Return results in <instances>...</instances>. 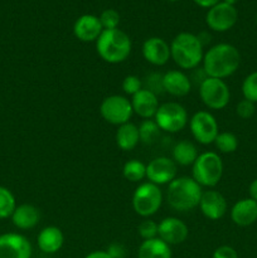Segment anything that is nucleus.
<instances>
[{
    "instance_id": "423d86ee",
    "label": "nucleus",
    "mask_w": 257,
    "mask_h": 258,
    "mask_svg": "<svg viewBox=\"0 0 257 258\" xmlns=\"http://www.w3.org/2000/svg\"><path fill=\"white\" fill-rule=\"evenodd\" d=\"M163 204V193L159 185L146 181L139 184L133 194V208L138 216L149 218L160 209Z\"/></svg>"
},
{
    "instance_id": "c9c22d12",
    "label": "nucleus",
    "mask_w": 257,
    "mask_h": 258,
    "mask_svg": "<svg viewBox=\"0 0 257 258\" xmlns=\"http://www.w3.org/2000/svg\"><path fill=\"white\" fill-rule=\"evenodd\" d=\"M212 258H238V253L236 249L231 246H219L214 249Z\"/></svg>"
},
{
    "instance_id": "473e14b6",
    "label": "nucleus",
    "mask_w": 257,
    "mask_h": 258,
    "mask_svg": "<svg viewBox=\"0 0 257 258\" xmlns=\"http://www.w3.org/2000/svg\"><path fill=\"white\" fill-rule=\"evenodd\" d=\"M144 88L143 81L138 77V76H126L122 81V90L126 95H130L133 97L135 93H138L139 91Z\"/></svg>"
},
{
    "instance_id": "393cba45",
    "label": "nucleus",
    "mask_w": 257,
    "mask_h": 258,
    "mask_svg": "<svg viewBox=\"0 0 257 258\" xmlns=\"http://www.w3.org/2000/svg\"><path fill=\"white\" fill-rule=\"evenodd\" d=\"M171 155H173V160L176 165L189 166L193 165L199 154L198 149L196 148V145L191 141L181 140L175 144L173 151H171Z\"/></svg>"
},
{
    "instance_id": "f704fd0d",
    "label": "nucleus",
    "mask_w": 257,
    "mask_h": 258,
    "mask_svg": "<svg viewBox=\"0 0 257 258\" xmlns=\"http://www.w3.org/2000/svg\"><path fill=\"white\" fill-rule=\"evenodd\" d=\"M254 112H256V106H254V103L251 102V101L243 98V100H241L237 103L236 113L239 117L243 118V120L251 118L252 116L254 115Z\"/></svg>"
},
{
    "instance_id": "a878e982",
    "label": "nucleus",
    "mask_w": 257,
    "mask_h": 258,
    "mask_svg": "<svg viewBox=\"0 0 257 258\" xmlns=\"http://www.w3.org/2000/svg\"><path fill=\"white\" fill-rule=\"evenodd\" d=\"M122 175L131 183H140L146 178V165L138 159H133L123 164Z\"/></svg>"
},
{
    "instance_id": "ea45409f",
    "label": "nucleus",
    "mask_w": 257,
    "mask_h": 258,
    "mask_svg": "<svg viewBox=\"0 0 257 258\" xmlns=\"http://www.w3.org/2000/svg\"><path fill=\"white\" fill-rule=\"evenodd\" d=\"M85 258H111L107 251H93L88 253Z\"/></svg>"
},
{
    "instance_id": "dca6fc26",
    "label": "nucleus",
    "mask_w": 257,
    "mask_h": 258,
    "mask_svg": "<svg viewBox=\"0 0 257 258\" xmlns=\"http://www.w3.org/2000/svg\"><path fill=\"white\" fill-rule=\"evenodd\" d=\"M143 57L146 62L156 67L166 64L171 58L170 44H168L163 38H148L143 44Z\"/></svg>"
},
{
    "instance_id": "6ab92c4d",
    "label": "nucleus",
    "mask_w": 257,
    "mask_h": 258,
    "mask_svg": "<svg viewBox=\"0 0 257 258\" xmlns=\"http://www.w3.org/2000/svg\"><path fill=\"white\" fill-rule=\"evenodd\" d=\"M164 92L174 97H184L191 90V81L188 76L179 70L168 71L163 75Z\"/></svg>"
},
{
    "instance_id": "cd10ccee",
    "label": "nucleus",
    "mask_w": 257,
    "mask_h": 258,
    "mask_svg": "<svg viewBox=\"0 0 257 258\" xmlns=\"http://www.w3.org/2000/svg\"><path fill=\"white\" fill-rule=\"evenodd\" d=\"M214 144H216V148L218 149L219 153L232 154L238 148V139L234 134L224 131V133H219L217 135Z\"/></svg>"
},
{
    "instance_id": "9b49d317",
    "label": "nucleus",
    "mask_w": 257,
    "mask_h": 258,
    "mask_svg": "<svg viewBox=\"0 0 257 258\" xmlns=\"http://www.w3.org/2000/svg\"><path fill=\"white\" fill-rule=\"evenodd\" d=\"M238 19V12L234 5H229L224 2L209 8L206 15V23L209 29L214 32H227L232 29Z\"/></svg>"
},
{
    "instance_id": "e433bc0d",
    "label": "nucleus",
    "mask_w": 257,
    "mask_h": 258,
    "mask_svg": "<svg viewBox=\"0 0 257 258\" xmlns=\"http://www.w3.org/2000/svg\"><path fill=\"white\" fill-rule=\"evenodd\" d=\"M107 253L110 254L111 258H125L126 257V248L123 244L118 243V242H113L107 247Z\"/></svg>"
},
{
    "instance_id": "4468645a",
    "label": "nucleus",
    "mask_w": 257,
    "mask_h": 258,
    "mask_svg": "<svg viewBox=\"0 0 257 258\" xmlns=\"http://www.w3.org/2000/svg\"><path fill=\"white\" fill-rule=\"evenodd\" d=\"M188 236V226L176 217H166L158 224V237L169 246L183 243Z\"/></svg>"
},
{
    "instance_id": "f03ea898",
    "label": "nucleus",
    "mask_w": 257,
    "mask_h": 258,
    "mask_svg": "<svg viewBox=\"0 0 257 258\" xmlns=\"http://www.w3.org/2000/svg\"><path fill=\"white\" fill-rule=\"evenodd\" d=\"M203 190L202 186L189 176H176L166 189V202L178 212H189L199 206Z\"/></svg>"
},
{
    "instance_id": "a19ab883",
    "label": "nucleus",
    "mask_w": 257,
    "mask_h": 258,
    "mask_svg": "<svg viewBox=\"0 0 257 258\" xmlns=\"http://www.w3.org/2000/svg\"><path fill=\"white\" fill-rule=\"evenodd\" d=\"M223 2L227 3V4H229V5H234L237 2H238V0H223Z\"/></svg>"
},
{
    "instance_id": "c85d7f7f",
    "label": "nucleus",
    "mask_w": 257,
    "mask_h": 258,
    "mask_svg": "<svg viewBox=\"0 0 257 258\" xmlns=\"http://www.w3.org/2000/svg\"><path fill=\"white\" fill-rule=\"evenodd\" d=\"M17 208L15 197L12 191L5 186H0V219H5L12 217Z\"/></svg>"
},
{
    "instance_id": "2eb2a0df",
    "label": "nucleus",
    "mask_w": 257,
    "mask_h": 258,
    "mask_svg": "<svg viewBox=\"0 0 257 258\" xmlns=\"http://www.w3.org/2000/svg\"><path fill=\"white\" fill-rule=\"evenodd\" d=\"M199 209L206 218L211 221H218L227 213V201L219 191L209 189L202 193Z\"/></svg>"
},
{
    "instance_id": "1a4fd4ad",
    "label": "nucleus",
    "mask_w": 257,
    "mask_h": 258,
    "mask_svg": "<svg viewBox=\"0 0 257 258\" xmlns=\"http://www.w3.org/2000/svg\"><path fill=\"white\" fill-rule=\"evenodd\" d=\"M100 113L106 122L120 126L126 122H130L134 111L131 101L127 100L125 96L111 95L103 98V101L101 102Z\"/></svg>"
},
{
    "instance_id": "4be33fe9",
    "label": "nucleus",
    "mask_w": 257,
    "mask_h": 258,
    "mask_svg": "<svg viewBox=\"0 0 257 258\" xmlns=\"http://www.w3.org/2000/svg\"><path fill=\"white\" fill-rule=\"evenodd\" d=\"M40 213L37 207L32 204H22L15 208L14 213L12 214V222L17 228L27 231L32 229L39 223Z\"/></svg>"
},
{
    "instance_id": "7c9ffc66",
    "label": "nucleus",
    "mask_w": 257,
    "mask_h": 258,
    "mask_svg": "<svg viewBox=\"0 0 257 258\" xmlns=\"http://www.w3.org/2000/svg\"><path fill=\"white\" fill-rule=\"evenodd\" d=\"M101 25L105 29H116L120 24V14L115 9H106L101 13L100 17Z\"/></svg>"
},
{
    "instance_id": "4c0bfd02",
    "label": "nucleus",
    "mask_w": 257,
    "mask_h": 258,
    "mask_svg": "<svg viewBox=\"0 0 257 258\" xmlns=\"http://www.w3.org/2000/svg\"><path fill=\"white\" fill-rule=\"evenodd\" d=\"M194 3H196L197 5H199V7H202V8H212L213 7V5H216V4H218L219 2H221V0H193Z\"/></svg>"
},
{
    "instance_id": "c756f323",
    "label": "nucleus",
    "mask_w": 257,
    "mask_h": 258,
    "mask_svg": "<svg viewBox=\"0 0 257 258\" xmlns=\"http://www.w3.org/2000/svg\"><path fill=\"white\" fill-rule=\"evenodd\" d=\"M242 95L246 100L257 103V71L249 73L242 82Z\"/></svg>"
},
{
    "instance_id": "7ed1b4c3",
    "label": "nucleus",
    "mask_w": 257,
    "mask_h": 258,
    "mask_svg": "<svg viewBox=\"0 0 257 258\" xmlns=\"http://www.w3.org/2000/svg\"><path fill=\"white\" fill-rule=\"evenodd\" d=\"M133 49L130 37L123 30L105 29L96 40V50L101 59L111 64L125 62Z\"/></svg>"
},
{
    "instance_id": "5701e85b",
    "label": "nucleus",
    "mask_w": 257,
    "mask_h": 258,
    "mask_svg": "<svg viewBox=\"0 0 257 258\" xmlns=\"http://www.w3.org/2000/svg\"><path fill=\"white\" fill-rule=\"evenodd\" d=\"M138 258H171V248L159 237L141 242Z\"/></svg>"
},
{
    "instance_id": "37998d69",
    "label": "nucleus",
    "mask_w": 257,
    "mask_h": 258,
    "mask_svg": "<svg viewBox=\"0 0 257 258\" xmlns=\"http://www.w3.org/2000/svg\"><path fill=\"white\" fill-rule=\"evenodd\" d=\"M256 19H257V17H256Z\"/></svg>"
},
{
    "instance_id": "f3484780",
    "label": "nucleus",
    "mask_w": 257,
    "mask_h": 258,
    "mask_svg": "<svg viewBox=\"0 0 257 258\" xmlns=\"http://www.w3.org/2000/svg\"><path fill=\"white\" fill-rule=\"evenodd\" d=\"M103 28L101 25L100 18L92 14L81 15L73 25V34L81 42H96Z\"/></svg>"
},
{
    "instance_id": "9d476101",
    "label": "nucleus",
    "mask_w": 257,
    "mask_h": 258,
    "mask_svg": "<svg viewBox=\"0 0 257 258\" xmlns=\"http://www.w3.org/2000/svg\"><path fill=\"white\" fill-rule=\"evenodd\" d=\"M189 128L193 138L202 145L213 144L219 134L218 122L209 111H198L189 120Z\"/></svg>"
},
{
    "instance_id": "20e7f679",
    "label": "nucleus",
    "mask_w": 257,
    "mask_h": 258,
    "mask_svg": "<svg viewBox=\"0 0 257 258\" xmlns=\"http://www.w3.org/2000/svg\"><path fill=\"white\" fill-rule=\"evenodd\" d=\"M170 55L181 70H194L203 60V44L193 33H179L170 43Z\"/></svg>"
},
{
    "instance_id": "bb28decb",
    "label": "nucleus",
    "mask_w": 257,
    "mask_h": 258,
    "mask_svg": "<svg viewBox=\"0 0 257 258\" xmlns=\"http://www.w3.org/2000/svg\"><path fill=\"white\" fill-rule=\"evenodd\" d=\"M160 133L161 130L158 123L155 122V120H151V118L144 120L139 126L140 143L146 144V145H151V144L155 143L159 136H160Z\"/></svg>"
},
{
    "instance_id": "f8f14e48",
    "label": "nucleus",
    "mask_w": 257,
    "mask_h": 258,
    "mask_svg": "<svg viewBox=\"0 0 257 258\" xmlns=\"http://www.w3.org/2000/svg\"><path fill=\"white\" fill-rule=\"evenodd\" d=\"M29 239L19 233L0 234V258H32Z\"/></svg>"
},
{
    "instance_id": "f257e3e1",
    "label": "nucleus",
    "mask_w": 257,
    "mask_h": 258,
    "mask_svg": "<svg viewBox=\"0 0 257 258\" xmlns=\"http://www.w3.org/2000/svg\"><path fill=\"white\" fill-rule=\"evenodd\" d=\"M202 63V70L207 77L224 80L238 70L241 64V54L234 45L219 43L204 53Z\"/></svg>"
},
{
    "instance_id": "aec40b11",
    "label": "nucleus",
    "mask_w": 257,
    "mask_h": 258,
    "mask_svg": "<svg viewBox=\"0 0 257 258\" xmlns=\"http://www.w3.org/2000/svg\"><path fill=\"white\" fill-rule=\"evenodd\" d=\"M231 219L238 227L252 226L257 221V202L244 198L234 203L231 209Z\"/></svg>"
},
{
    "instance_id": "ddd939ff",
    "label": "nucleus",
    "mask_w": 257,
    "mask_h": 258,
    "mask_svg": "<svg viewBox=\"0 0 257 258\" xmlns=\"http://www.w3.org/2000/svg\"><path fill=\"white\" fill-rule=\"evenodd\" d=\"M176 169L178 165L173 159L159 156L146 165V179L155 185L169 184L176 178Z\"/></svg>"
},
{
    "instance_id": "79ce46f5",
    "label": "nucleus",
    "mask_w": 257,
    "mask_h": 258,
    "mask_svg": "<svg viewBox=\"0 0 257 258\" xmlns=\"http://www.w3.org/2000/svg\"><path fill=\"white\" fill-rule=\"evenodd\" d=\"M168 2H178V0H168Z\"/></svg>"
},
{
    "instance_id": "0eeeda50",
    "label": "nucleus",
    "mask_w": 257,
    "mask_h": 258,
    "mask_svg": "<svg viewBox=\"0 0 257 258\" xmlns=\"http://www.w3.org/2000/svg\"><path fill=\"white\" fill-rule=\"evenodd\" d=\"M199 97L209 110H222L231 100V92L223 80L206 77L199 85Z\"/></svg>"
},
{
    "instance_id": "58836bf2",
    "label": "nucleus",
    "mask_w": 257,
    "mask_h": 258,
    "mask_svg": "<svg viewBox=\"0 0 257 258\" xmlns=\"http://www.w3.org/2000/svg\"><path fill=\"white\" fill-rule=\"evenodd\" d=\"M248 194H249V198L257 202V179L252 180V183L249 184Z\"/></svg>"
},
{
    "instance_id": "2f4dec72",
    "label": "nucleus",
    "mask_w": 257,
    "mask_h": 258,
    "mask_svg": "<svg viewBox=\"0 0 257 258\" xmlns=\"http://www.w3.org/2000/svg\"><path fill=\"white\" fill-rule=\"evenodd\" d=\"M138 233L144 241L158 237V223L151 219H144L138 227Z\"/></svg>"
},
{
    "instance_id": "a211bd4d",
    "label": "nucleus",
    "mask_w": 257,
    "mask_h": 258,
    "mask_svg": "<svg viewBox=\"0 0 257 258\" xmlns=\"http://www.w3.org/2000/svg\"><path fill=\"white\" fill-rule=\"evenodd\" d=\"M131 106H133L134 113L144 120H149L155 116L159 108L158 96L146 88H141L138 93L131 97Z\"/></svg>"
},
{
    "instance_id": "412c9836",
    "label": "nucleus",
    "mask_w": 257,
    "mask_h": 258,
    "mask_svg": "<svg viewBox=\"0 0 257 258\" xmlns=\"http://www.w3.org/2000/svg\"><path fill=\"white\" fill-rule=\"evenodd\" d=\"M38 248L47 254H54L59 251L65 243V236L60 228L48 226L39 232L37 238Z\"/></svg>"
},
{
    "instance_id": "39448f33",
    "label": "nucleus",
    "mask_w": 257,
    "mask_h": 258,
    "mask_svg": "<svg viewBox=\"0 0 257 258\" xmlns=\"http://www.w3.org/2000/svg\"><path fill=\"white\" fill-rule=\"evenodd\" d=\"M223 175V161L219 154L206 151L199 154L191 165V178L201 186L214 188Z\"/></svg>"
},
{
    "instance_id": "6e6552de",
    "label": "nucleus",
    "mask_w": 257,
    "mask_h": 258,
    "mask_svg": "<svg viewBox=\"0 0 257 258\" xmlns=\"http://www.w3.org/2000/svg\"><path fill=\"white\" fill-rule=\"evenodd\" d=\"M154 120L161 131L175 134L188 125V112L178 102H165L159 106Z\"/></svg>"
},
{
    "instance_id": "b1692460",
    "label": "nucleus",
    "mask_w": 257,
    "mask_h": 258,
    "mask_svg": "<svg viewBox=\"0 0 257 258\" xmlns=\"http://www.w3.org/2000/svg\"><path fill=\"white\" fill-rule=\"evenodd\" d=\"M139 143H140L139 126L133 122H126L118 126L117 131H116V144L121 150H134Z\"/></svg>"
},
{
    "instance_id": "72a5a7b5",
    "label": "nucleus",
    "mask_w": 257,
    "mask_h": 258,
    "mask_svg": "<svg viewBox=\"0 0 257 258\" xmlns=\"http://www.w3.org/2000/svg\"><path fill=\"white\" fill-rule=\"evenodd\" d=\"M144 88L151 91L153 93H155L156 96L159 93L164 92L163 88V75H159V73H151L146 77L145 82H143Z\"/></svg>"
}]
</instances>
